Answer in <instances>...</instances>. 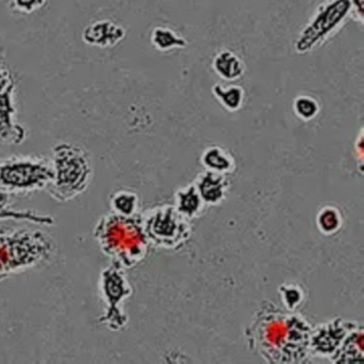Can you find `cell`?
I'll use <instances>...</instances> for the list:
<instances>
[{
	"label": "cell",
	"mask_w": 364,
	"mask_h": 364,
	"mask_svg": "<svg viewBox=\"0 0 364 364\" xmlns=\"http://www.w3.org/2000/svg\"><path fill=\"white\" fill-rule=\"evenodd\" d=\"M125 31L122 26L114 24L110 21H101L86 28L84 33V40L90 46H114L124 39Z\"/></svg>",
	"instance_id": "obj_12"
},
{
	"label": "cell",
	"mask_w": 364,
	"mask_h": 364,
	"mask_svg": "<svg viewBox=\"0 0 364 364\" xmlns=\"http://www.w3.org/2000/svg\"><path fill=\"white\" fill-rule=\"evenodd\" d=\"M212 93L218 103L230 112H236L242 109L246 99L244 88L237 85L223 86L220 84H215L212 88Z\"/></svg>",
	"instance_id": "obj_18"
},
{
	"label": "cell",
	"mask_w": 364,
	"mask_h": 364,
	"mask_svg": "<svg viewBox=\"0 0 364 364\" xmlns=\"http://www.w3.org/2000/svg\"><path fill=\"white\" fill-rule=\"evenodd\" d=\"M95 237L102 252L124 269L141 263L151 245L140 214L122 216L112 212L105 215L95 225Z\"/></svg>",
	"instance_id": "obj_2"
},
{
	"label": "cell",
	"mask_w": 364,
	"mask_h": 364,
	"mask_svg": "<svg viewBox=\"0 0 364 364\" xmlns=\"http://www.w3.org/2000/svg\"><path fill=\"white\" fill-rule=\"evenodd\" d=\"M52 176L50 159L44 157L14 156L0 161V191L11 196L43 191Z\"/></svg>",
	"instance_id": "obj_6"
},
{
	"label": "cell",
	"mask_w": 364,
	"mask_h": 364,
	"mask_svg": "<svg viewBox=\"0 0 364 364\" xmlns=\"http://www.w3.org/2000/svg\"><path fill=\"white\" fill-rule=\"evenodd\" d=\"M110 208L112 213L122 216H135L138 214L139 199L133 191H117L110 197Z\"/></svg>",
	"instance_id": "obj_20"
},
{
	"label": "cell",
	"mask_w": 364,
	"mask_h": 364,
	"mask_svg": "<svg viewBox=\"0 0 364 364\" xmlns=\"http://www.w3.org/2000/svg\"><path fill=\"white\" fill-rule=\"evenodd\" d=\"M351 0H325L301 29L295 42L298 54H308L336 36L353 18Z\"/></svg>",
	"instance_id": "obj_5"
},
{
	"label": "cell",
	"mask_w": 364,
	"mask_h": 364,
	"mask_svg": "<svg viewBox=\"0 0 364 364\" xmlns=\"http://www.w3.org/2000/svg\"><path fill=\"white\" fill-rule=\"evenodd\" d=\"M205 206V202L202 199L195 184L178 189L176 193V210L189 220L201 216Z\"/></svg>",
	"instance_id": "obj_16"
},
{
	"label": "cell",
	"mask_w": 364,
	"mask_h": 364,
	"mask_svg": "<svg viewBox=\"0 0 364 364\" xmlns=\"http://www.w3.org/2000/svg\"><path fill=\"white\" fill-rule=\"evenodd\" d=\"M313 328L294 311L265 301L247 327L249 347L268 363H302L310 355Z\"/></svg>",
	"instance_id": "obj_1"
},
{
	"label": "cell",
	"mask_w": 364,
	"mask_h": 364,
	"mask_svg": "<svg viewBox=\"0 0 364 364\" xmlns=\"http://www.w3.org/2000/svg\"><path fill=\"white\" fill-rule=\"evenodd\" d=\"M279 291H280L283 304L289 311H295L304 302V289L299 285L289 284V283L281 285Z\"/></svg>",
	"instance_id": "obj_23"
},
{
	"label": "cell",
	"mask_w": 364,
	"mask_h": 364,
	"mask_svg": "<svg viewBox=\"0 0 364 364\" xmlns=\"http://www.w3.org/2000/svg\"><path fill=\"white\" fill-rule=\"evenodd\" d=\"M351 3L353 7V18L362 24L364 20V0H351Z\"/></svg>",
	"instance_id": "obj_24"
},
{
	"label": "cell",
	"mask_w": 364,
	"mask_h": 364,
	"mask_svg": "<svg viewBox=\"0 0 364 364\" xmlns=\"http://www.w3.org/2000/svg\"><path fill=\"white\" fill-rule=\"evenodd\" d=\"M316 223L319 231L323 232L326 235H329L340 230L342 217L340 212L333 206H326L323 210H319Z\"/></svg>",
	"instance_id": "obj_22"
},
{
	"label": "cell",
	"mask_w": 364,
	"mask_h": 364,
	"mask_svg": "<svg viewBox=\"0 0 364 364\" xmlns=\"http://www.w3.org/2000/svg\"><path fill=\"white\" fill-rule=\"evenodd\" d=\"M14 91L12 88L0 93V146L20 144L26 138L24 127L14 120Z\"/></svg>",
	"instance_id": "obj_10"
},
{
	"label": "cell",
	"mask_w": 364,
	"mask_h": 364,
	"mask_svg": "<svg viewBox=\"0 0 364 364\" xmlns=\"http://www.w3.org/2000/svg\"><path fill=\"white\" fill-rule=\"evenodd\" d=\"M28 221L40 225H53L54 217L40 214L33 210H16L12 208V196L0 191V220Z\"/></svg>",
	"instance_id": "obj_15"
},
{
	"label": "cell",
	"mask_w": 364,
	"mask_h": 364,
	"mask_svg": "<svg viewBox=\"0 0 364 364\" xmlns=\"http://www.w3.org/2000/svg\"><path fill=\"white\" fill-rule=\"evenodd\" d=\"M293 110L300 120L308 122L318 116L319 112H321V105L312 95H298L294 100Z\"/></svg>",
	"instance_id": "obj_21"
},
{
	"label": "cell",
	"mask_w": 364,
	"mask_h": 364,
	"mask_svg": "<svg viewBox=\"0 0 364 364\" xmlns=\"http://www.w3.org/2000/svg\"><path fill=\"white\" fill-rule=\"evenodd\" d=\"M151 43L159 52L167 53L172 50L187 48L188 41L170 27H156L151 33Z\"/></svg>",
	"instance_id": "obj_19"
},
{
	"label": "cell",
	"mask_w": 364,
	"mask_h": 364,
	"mask_svg": "<svg viewBox=\"0 0 364 364\" xmlns=\"http://www.w3.org/2000/svg\"><path fill=\"white\" fill-rule=\"evenodd\" d=\"M193 184L197 187L206 205L208 204L217 205L225 199L230 187V181L228 180L225 174L206 170L205 172L198 176Z\"/></svg>",
	"instance_id": "obj_11"
},
{
	"label": "cell",
	"mask_w": 364,
	"mask_h": 364,
	"mask_svg": "<svg viewBox=\"0 0 364 364\" xmlns=\"http://www.w3.org/2000/svg\"><path fill=\"white\" fill-rule=\"evenodd\" d=\"M363 326L355 323V327L347 333L344 342L341 345L330 361L333 363H353L363 360Z\"/></svg>",
	"instance_id": "obj_14"
},
{
	"label": "cell",
	"mask_w": 364,
	"mask_h": 364,
	"mask_svg": "<svg viewBox=\"0 0 364 364\" xmlns=\"http://www.w3.org/2000/svg\"><path fill=\"white\" fill-rule=\"evenodd\" d=\"M355 323V321L336 318L317 326L311 333L310 355L331 359Z\"/></svg>",
	"instance_id": "obj_9"
},
{
	"label": "cell",
	"mask_w": 364,
	"mask_h": 364,
	"mask_svg": "<svg viewBox=\"0 0 364 364\" xmlns=\"http://www.w3.org/2000/svg\"><path fill=\"white\" fill-rule=\"evenodd\" d=\"M125 270L122 266L112 262L102 270L100 277V291L105 306L100 321L112 331H120L129 321L123 304L132 295L133 289Z\"/></svg>",
	"instance_id": "obj_8"
},
{
	"label": "cell",
	"mask_w": 364,
	"mask_h": 364,
	"mask_svg": "<svg viewBox=\"0 0 364 364\" xmlns=\"http://www.w3.org/2000/svg\"><path fill=\"white\" fill-rule=\"evenodd\" d=\"M201 164L208 171L230 174L235 170L233 156L225 149L218 146H208L202 153Z\"/></svg>",
	"instance_id": "obj_17"
},
{
	"label": "cell",
	"mask_w": 364,
	"mask_h": 364,
	"mask_svg": "<svg viewBox=\"0 0 364 364\" xmlns=\"http://www.w3.org/2000/svg\"><path fill=\"white\" fill-rule=\"evenodd\" d=\"M56 242L33 228H0V282L18 272L50 263Z\"/></svg>",
	"instance_id": "obj_3"
},
{
	"label": "cell",
	"mask_w": 364,
	"mask_h": 364,
	"mask_svg": "<svg viewBox=\"0 0 364 364\" xmlns=\"http://www.w3.org/2000/svg\"><path fill=\"white\" fill-rule=\"evenodd\" d=\"M142 227L150 244L167 249L183 246L191 235L189 219L176 206L165 205L141 215Z\"/></svg>",
	"instance_id": "obj_7"
},
{
	"label": "cell",
	"mask_w": 364,
	"mask_h": 364,
	"mask_svg": "<svg viewBox=\"0 0 364 364\" xmlns=\"http://www.w3.org/2000/svg\"><path fill=\"white\" fill-rule=\"evenodd\" d=\"M215 73L225 82H235L246 73L244 60L231 50H221L215 55L212 61Z\"/></svg>",
	"instance_id": "obj_13"
},
{
	"label": "cell",
	"mask_w": 364,
	"mask_h": 364,
	"mask_svg": "<svg viewBox=\"0 0 364 364\" xmlns=\"http://www.w3.org/2000/svg\"><path fill=\"white\" fill-rule=\"evenodd\" d=\"M355 153H357L358 161H359L360 169L362 171V165H363V134L360 132L359 137L355 144Z\"/></svg>",
	"instance_id": "obj_25"
},
{
	"label": "cell",
	"mask_w": 364,
	"mask_h": 364,
	"mask_svg": "<svg viewBox=\"0 0 364 364\" xmlns=\"http://www.w3.org/2000/svg\"><path fill=\"white\" fill-rule=\"evenodd\" d=\"M53 176L46 191L60 203L84 193L92 180V166L84 149L76 144H60L53 150Z\"/></svg>",
	"instance_id": "obj_4"
}]
</instances>
